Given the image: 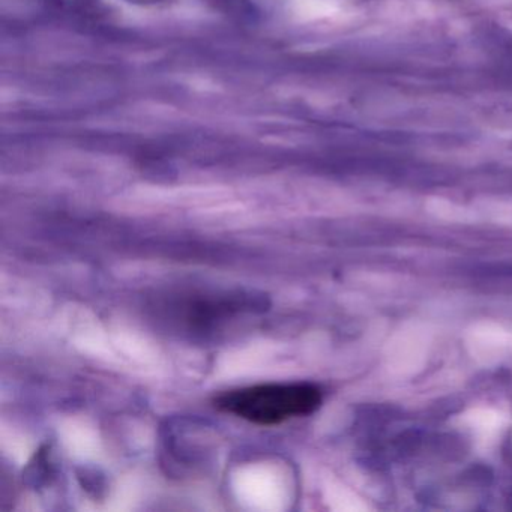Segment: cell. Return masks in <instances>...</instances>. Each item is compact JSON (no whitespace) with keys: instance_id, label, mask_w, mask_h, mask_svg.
I'll list each match as a JSON object with an SVG mask.
<instances>
[{"instance_id":"obj_1","label":"cell","mask_w":512,"mask_h":512,"mask_svg":"<svg viewBox=\"0 0 512 512\" xmlns=\"http://www.w3.org/2000/svg\"><path fill=\"white\" fill-rule=\"evenodd\" d=\"M322 400V391L313 383H260L223 392L214 398V406L251 424L272 427L311 415Z\"/></svg>"}]
</instances>
